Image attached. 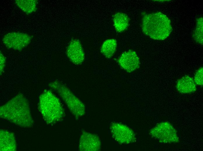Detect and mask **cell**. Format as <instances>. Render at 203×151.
Returning a JSON list of instances; mask_svg holds the SVG:
<instances>
[{
    "label": "cell",
    "mask_w": 203,
    "mask_h": 151,
    "mask_svg": "<svg viewBox=\"0 0 203 151\" xmlns=\"http://www.w3.org/2000/svg\"><path fill=\"white\" fill-rule=\"evenodd\" d=\"M49 85L58 94L76 117H79L84 114V105L65 85L56 80L51 82Z\"/></svg>",
    "instance_id": "277c9868"
},
{
    "label": "cell",
    "mask_w": 203,
    "mask_h": 151,
    "mask_svg": "<svg viewBox=\"0 0 203 151\" xmlns=\"http://www.w3.org/2000/svg\"><path fill=\"white\" fill-rule=\"evenodd\" d=\"M194 80L196 85L202 86L203 85V68L200 67L195 74Z\"/></svg>",
    "instance_id": "e0dca14e"
},
{
    "label": "cell",
    "mask_w": 203,
    "mask_h": 151,
    "mask_svg": "<svg viewBox=\"0 0 203 151\" xmlns=\"http://www.w3.org/2000/svg\"><path fill=\"white\" fill-rule=\"evenodd\" d=\"M141 27L145 35L152 39L160 40L167 38L172 29L170 20L160 12L144 15Z\"/></svg>",
    "instance_id": "7a4b0ae2"
},
{
    "label": "cell",
    "mask_w": 203,
    "mask_h": 151,
    "mask_svg": "<svg viewBox=\"0 0 203 151\" xmlns=\"http://www.w3.org/2000/svg\"><path fill=\"white\" fill-rule=\"evenodd\" d=\"M110 130L113 138L121 144H127L135 141L136 137L133 131L124 124L113 123L110 125Z\"/></svg>",
    "instance_id": "52a82bcc"
},
{
    "label": "cell",
    "mask_w": 203,
    "mask_h": 151,
    "mask_svg": "<svg viewBox=\"0 0 203 151\" xmlns=\"http://www.w3.org/2000/svg\"><path fill=\"white\" fill-rule=\"evenodd\" d=\"M32 38L29 34L20 32H11L6 34L2 41L4 45L8 49L21 51L31 42Z\"/></svg>",
    "instance_id": "8992f818"
},
{
    "label": "cell",
    "mask_w": 203,
    "mask_h": 151,
    "mask_svg": "<svg viewBox=\"0 0 203 151\" xmlns=\"http://www.w3.org/2000/svg\"><path fill=\"white\" fill-rule=\"evenodd\" d=\"M118 62L122 69L129 73L138 68L140 65L139 58L136 53L131 50L123 52L118 58Z\"/></svg>",
    "instance_id": "ba28073f"
},
{
    "label": "cell",
    "mask_w": 203,
    "mask_h": 151,
    "mask_svg": "<svg viewBox=\"0 0 203 151\" xmlns=\"http://www.w3.org/2000/svg\"><path fill=\"white\" fill-rule=\"evenodd\" d=\"M66 55L69 60L76 65L81 64L85 58L82 45L76 39L72 40L69 43L66 50Z\"/></svg>",
    "instance_id": "9c48e42d"
},
{
    "label": "cell",
    "mask_w": 203,
    "mask_h": 151,
    "mask_svg": "<svg viewBox=\"0 0 203 151\" xmlns=\"http://www.w3.org/2000/svg\"><path fill=\"white\" fill-rule=\"evenodd\" d=\"M0 142V151L16 150L17 146L16 140L13 133L6 130H1Z\"/></svg>",
    "instance_id": "8fae6325"
},
{
    "label": "cell",
    "mask_w": 203,
    "mask_h": 151,
    "mask_svg": "<svg viewBox=\"0 0 203 151\" xmlns=\"http://www.w3.org/2000/svg\"><path fill=\"white\" fill-rule=\"evenodd\" d=\"M117 47V42L114 39H108L103 43L100 48L101 53L106 58L111 57Z\"/></svg>",
    "instance_id": "5bb4252c"
},
{
    "label": "cell",
    "mask_w": 203,
    "mask_h": 151,
    "mask_svg": "<svg viewBox=\"0 0 203 151\" xmlns=\"http://www.w3.org/2000/svg\"><path fill=\"white\" fill-rule=\"evenodd\" d=\"M202 17L196 20V27L193 35L194 39L197 43L203 44V20Z\"/></svg>",
    "instance_id": "2e32d148"
},
{
    "label": "cell",
    "mask_w": 203,
    "mask_h": 151,
    "mask_svg": "<svg viewBox=\"0 0 203 151\" xmlns=\"http://www.w3.org/2000/svg\"><path fill=\"white\" fill-rule=\"evenodd\" d=\"M15 3L27 15L35 12L37 9V1L36 0H15Z\"/></svg>",
    "instance_id": "9a60e30c"
},
{
    "label": "cell",
    "mask_w": 203,
    "mask_h": 151,
    "mask_svg": "<svg viewBox=\"0 0 203 151\" xmlns=\"http://www.w3.org/2000/svg\"><path fill=\"white\" fill-rule=\"evenodd\" d=\"M100 148V141L97 136L86 132L82 134L79 142V150L97 151Z\"/></svg>",
    "instance_id": "30bf717a"
},
{
    "label": "cell",
    "mask_w": 203,
    "mask_h": 151,
    "mask_svg": "<svg viewBox=\"0 0 203 151\" xmlns=\"http://www.w3.org/2000/svg\"><path fill=\"white\" fill-rule=\"evenodd\" d=\"M0 116L1 118L21 127L33 126L28 102L22 94L16 95L0 107Z\"/></svg>",
    "instance_id": "6da1fadb"
},
{
    "label": "cell",
    "mask_w": 203,
    "mask_h": 151,
    "mask_svg": "<svg viewBox=\"0 0 203 151\" xmlns=\"http://www.w3.org/2000/svg\"><path fill=\"white\" fill-rule=\"evenodd\" d=\"M113 25L116 30L119 33L125 31L129 24V19L127 15L122 12L115 13L113 17Z\"/></svg>",
    "instance_id": "4fadbf2b"
},
{
    "label": "cell",
    "mask_w": 203,
    "mask_h": 151,
    "mask_svg": "<svg viewBox=\"0 0 203 151\" xmlns=\"http://www.w3.org/2000/svg\"><path fill=\"white\" fill-rule=\"evenodd\" d=\"M38 106L44 120L48 124L60 121L64 116V109L59 100L50 90H45L40 95Z\"/></svg>",
    "instance_id": "3957f363"
},
{
    "label": "cell",
    "mask_w": 203,
    "mask_h": 151,
    "mask_svg": "<svg viewBox=\"0 0 203 151\" xmlns=\"http://www.w3.org/2000/svg\"><path fill=\"white\" fill-rule=\"evenodd\" d=\"M0 74L2 73L6 64V58L0 52Z\"/></svg>",
    "instance_id": "ac0fdd59"
},
{
    "label": "cell",
    "mask_w": 203,
    "mask_h": 151,
    "mask_svg": "<svg viewBox=\"0 0 203 151\" xmlns=\"http://www.w3.org/2000/svg\"><path fill=\"white\" fill-rule=\"evenodd\" d=\"M149 134L162 143H176L179 141L176 130L168 122L158 123L150 130Z\"/></svg>",
    "instance_id": "5b68a950"
},
{
    "label": "cell",
    "mask_w": 203,
    "mask_h": 151,
    "mask_svg": "<svg viewBox=\"0 0 203 151\" xmlns=\"http://www.w3.org/2000/svg\"><path fill=\"white\" fill-rule=\"evenodd\" d=\"M176 87L180 92L184 94L194 93L197 89L196 85L194 80L188 76L180 79L177 82Z\"/></svg>",
    "instance_id": "7c38bea8"
}]
</instances>
